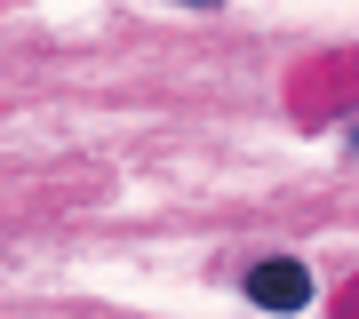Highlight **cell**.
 Returning <instances> with one entry per match:
<instances>
[{"label": "cell", "mask_w": 359, "mask_h": 319, "mask_svg": "<svg viewBox=\"0 0 359 319\" xmlns=\"http://www.w3.org/2000/svg\"><path fill=\"white\" fill-rule=\"evenodd\" d=\"M248 304H264V311H304V304H311V271L295 264V255H264V264H248Z\"/></svg>", "instance_id": "1"}, {"label": "cell", "mask_w": 359, "mask_h": 319, "mask_svg": "<svg viewBox=\"0 0 359 319\" xmlns=\"http://www.w3.org/2000/svg\"><path fill=\"white\" fill-rule=\"evenodd\" d=\"M184 8H224V0H184Z\"/></svg>", "instance_id": "2"}]
</instances>
